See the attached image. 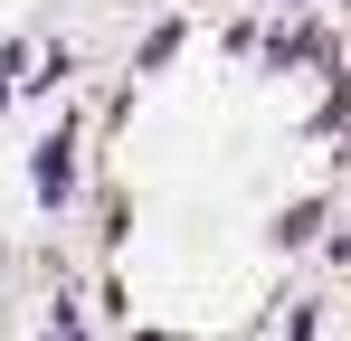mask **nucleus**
Wrapping results in <instances>:
<instances>
[{
	"label": "nucleus",
	"instance_id": "obj_1",
	"mask_svg": "<svg viewBox=\"0 0 351 341\" xmlns=\"http://www.w3.org/2000/svg\"><path fill=\"white\" fill-rule=\"evenodd\" d=\"M38 190H48V199H66V142H48V152H38Z\"/></svg>",
	"mask_w": 351,
	"mask_h": 341
}]
</instances>
